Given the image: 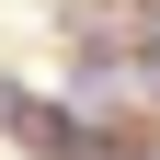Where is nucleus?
Returning a JSON list of instances; mask_svg holds the SVG:
<instances>
[{
  "mask_svg": "<svg viewBox=\"0 0 160 160\" xmlns=\"http://www.w3.org/2000/svg\"><path fill=\"white\" fill-rule=\"evenodd\" d=\"M114 160H160V114H149V103L114 114Z\"/></svg>",
  "mask_w": 160,
  "mask_h": 160,
  "instance_id": "obj_2",
  "label": "nucleus"
},
{
  "mask_svg": "<svg viewBox=\"0 0 160 160\" xmlns=\"http://www.w3.org/2000/svg\"><path fill=\"white\" fill-rule=\"evenodd\" d=\"M0 149H12V160H114V126H103V114H80L69 92H34V103L12 114Z\"/></svg>",
  "mask_w": 160,
  "mask_h": 160,
  "instance_id": "obj_1",
  "label": "nucleus"
}]
</instances>
